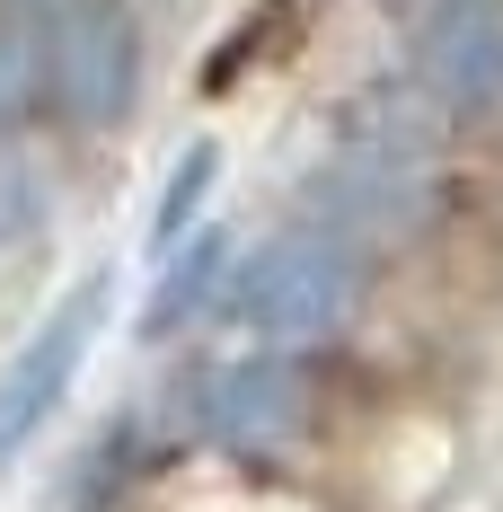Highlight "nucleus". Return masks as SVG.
<instances>
[{
    "instance_id": "nucleus-1",
    "label": "nucleus",
    "mask_w": 503,
    "mask_h": 512,
    "mask_svg": "<svg viewBox=\"0 0 503 512\" xmlns=\"http://www.w3.org/2000/svg\"><path fill=\"white\" fill-rule=\"evenodd\" d=\"M27 18L45 27V71H53V98L71 115L106 124L133 98V62L142 53H133V9L124 0H45Z\"/></svg>"
},
{
    "instance_id": "nucleus-2",
    "label": "nucleus",
    "mask_w": 503,
    "mask_h": 512,
    "mask_svg": "<svg viewBox=\"0 0 503 512\" xmlns=\"http://www.w3.org/2000/svg\"><path fill=\"white\" fill-rule=\"evenodd\" d=\"M98 309H106V283H80V292H71V301L53 309L27 345H18V362L0 371V460H9V451H18L53 407H62L71 371H80L89 336H98Z\"/></svg>"
},
{
    "instance_id": "nucleus-3",
    "label": "nucleus",
    "mask_w": 503,
    "mask_h": 512,
    "mask_svg": "<svg viewBox=\"0 0 503 512\" xmlns=\"http://www.w3.org/2000/svg\"><path fill=\"white\" fill-rule=\"evenodd\" d=\"M424 80L459 106H486L503 98V0H451V9H433V27H424Z\"/></svg>"
},
{
    "instance_id": "nucleus-4",
    "label": "nucleus",
    "mask_w": 503,
    "mask_h": 512,
    "mask_svg": "<svg viewBox=\"0 0 503 512\" xmlns=\"http://www.w3.org/2000/svg\"><path fill=\"white\" fill-rule=\"evenodd\" d=\"M336 309V283H327V265L309 248H283L265 256V274H248V327H292V318H327Z\"/></svg>"
},
{
    "instance_id": "nucleus-5",
    "label": "nucleus",
    "mask_w": 503,
    "mask_h": 512,
    "mask_svg": "<svg viewBox=\"0 0 503 512\" xmlns=\"http://www.w3.org/2000/svg\"><path fill=\"white\" fill-rule=\"evenodd\" d=\"M283 18H309V0H274V9H256L248 27H239V36H230V53H221V71H212V80H230V71H248V62H274V27H283Z\"/></svg>"
},
{
    "instance_id": "nucleus-6",
    "label": "nucleus",
    "mask_w": 503,
    "mask_h": 512,
    "mask_svg": "<svg viewBox=\"0 0 503 512\" xmlns=\"http://www.w3.org/2000/svg\"><path fill=\"white\" fill-rule=\"evenodd\" d=\"M212 168H221V151H212V142H195V151L177 159V177H168V204H159V248H168V239H177V221H186V212L203 204Z\"/></svg>"
}]
</instances>
